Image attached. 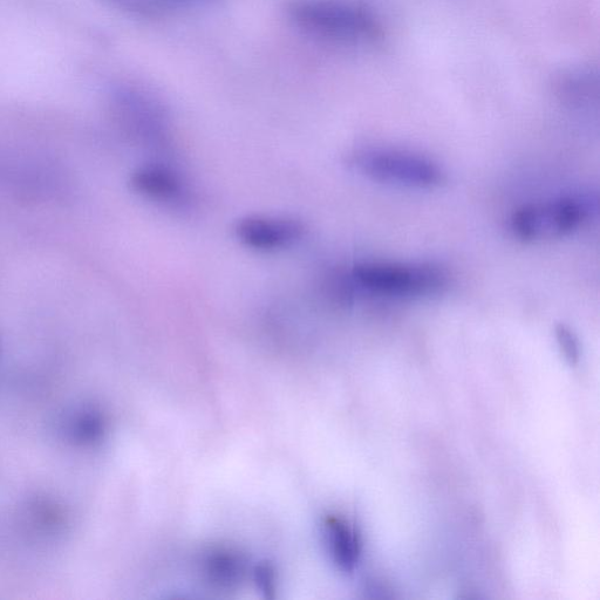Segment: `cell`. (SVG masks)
I'll use <instances>...</instances> for the list:
<instances>
[{"instance_id":"1","label":"cell","mask_w":600,"mask_h":600,"mask_svg":"<svg viewBox=\"0 0 600 600\" xmlns=\"http://www.w3.org/2000/svg\"><path fill=\"white\" fill-rule=\"evenodd\" d=\"M448 277L429 263L363 262L354 265L332 285L333 295L344 303L358 296L415 299L438 295Z\"/></svg>"},{"instance_id":"2","label":"cell","mask_w":600,"mask_h":600,"mask_svg":"<svg viewBox=\"0 0 600 600\" xmlns=\"http://www.w3.org/2000/svg\"><path fill=\"white\" fill-rule=\"evenodd\" d=\"M290 16L299 29L333 44H370L381 34L373 13L352 0H295Z\"/></svg>"},{"instance_id":"3","label":"cell","mask_w":600,"mask_h":600,"mask_svg":"<svg viewBox=\"0 0 600 600\" xmlns=\"http://www.w3.org/2000/svg\"><path fill=\"white\" fill-rule=\"evenodd\" d=\"M350 165L368 180L397 188L434 189L447 180L438 163L398 149H360L351 155Z\"/></svg>"},{"instance_id":"4","label":"cell","mask_w":600,"mask_h":600,"mask_svg":"<svg viewBox=\"0 0 600 600\" xmlns=\"http://www.w3.org/2000/svg\"><path fill=\"white\" fill-rule=\"evenodd\" d=\"M597 201L588 195L527 204L511 216L510 228L524 242H543L568 236L589 220Z\"/></svg>"},{"instance_id":"5","label":"cell","mask_w":600,"mask_h":600,"mask_svg":"<svg viewBox=\"0 0 600 600\" xmlns=\"http://www.w3.org/2000/svg\"><path fill=\"white\" fill-rule=\"evenodd\" d=\"M134 192L143 199L169 209H186L192 189L179 170L160 162L145 163L131 177Z\"/></svg>"},{"instance_id":"6","label":"cell","mask_w":600,"mask_h":600,"mask_svg":"<svg viewBox=\"0 0 600 600\" xmlns=\"http://www.w3.org/2000/svg\"><path fill=\"white\" fill-rule=\"evenodd\" d=\"M235 236L245 248L276 252L293 247L305 234L304 224L296 218L250 215L235 224Z\"/></svg>"},{"instance_id":"7","label":"cell","mask_w":600,"mask_h":600,"mask_svg":"<svg viewBox=\"0 0 600 600\" xmlns=\"http://www.w3.org/2000/svg\"><path fill=\"white\" fill-rule=\"evenodd\" d=\"M128 128L142 145L165 149L169 145V126L165 111L153 98L134 94L126 100Z\"/></svg>"},{"instance_id":"8","label":"cell","mask_w":600,"mask_h":600,"mask_svg":"<svg viewBox=\"0 0 600 600\" xmlns=\"http://www.w3.org/2000/svg\"><path fill=\"white\" fill-rule=\"evenodd\" d=\"M324 537L334 564L344 572L356 569L360 557V538L352 525L338 516H327Z\"/></svg>"},{"instance_id":"9","label":"cell","mask_w":600,"mask_h":600,"mask_svg":"<svg viewBox=\"0 0 600 600\" xmlns=\"http://www.w3.org/2000/svg\"><path fill=\"white\" fill-rule=\"evenodd\" d=\"M203 565L209 581L218 586H225V588H230L242 581L245 571L242 557L233 551L224 549L211 551L204 559Z\"/></svg>"},{"instance_id":"10","label":"cell","mask_w":600,"mask_h":600,"mask_svg":"<svg viewBox=\"0 0 600 600\" xmlns=\"http://www.w3.org/2000/svg\"><path fill=\"white\" fill-rule=\"evenodd\" d=\"M556 338L559 347H561V350L564 353L565 359H567L571 365H576L579 361V357H581V349H579V342L575 332L567 325H557Z\"/></svg>"},{"instance_id":"11","label":"cell","mask_w":600,"mask_h":600,"mask_svg":"<svg viewBox=\"0 0 600 600\" xmlns=\"http://www.w3.org/2000/svg\"><path fill=\"white\" fill-rule=\"evenodd\" d=\"M255 579L259 589L267 593V596L276 588V577L274 570L267 564L258 565L255 570Z\"/></svg>"},{"instance_id":"12","label":"cell","mask_w":600,"mask_h":600,"mask_svg":"<svg viewBox=\"0 0 600 600\" xmlns=\"http://www.w3.org/2000/svg\"><path fill=\"white\" fill-rule=\"evenodd\" d=\"M142 2L146 4L150 13H158L174 8L177 3L183 2V0H142Z\"/></svg>"}]
</instances>
